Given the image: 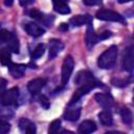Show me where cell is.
<instances>
[{
	"label": "cell",
	"mask_w": 134,
	"mask_h": 134,
	"mask_svg": "<svg viewBox=\"0 0 134 134\" xmlns=\"http://www.w3.org/2000/svg\"><path fill=\"white\" fill-rule=\"evenodd\" d=\"M117 46L112 45L108 49H106L98 58L97 65L102 69H110L114 66L117 59Z\"/></svg>",
	"instance_id": "cell-1"
},
{
	"label": "cell",
	"mask_w": 134,
	"mask_h": 134,
	"mask_svg": "<svg viewBox=\"0 0 134 134\" xmlns=\"http://www.w3.org/2000/svg\"><path fill=\"white\" fill-rule=\"evenodd\" d=\"M74 83L76 85L80 86H86V87H89L90 89H93L95 87H100L102 86V83H99L91 72L87 71V70H82L80 71L75 79H74Z\"/></svg>",
	"instance_id": "cell-2"
},
{
	"label": "cell",
	"mask_w": 134,
	"mask_h": 134,
	"mask_svg": "<svg viewBox=\"0 0 134 134\" xmlns=\"http://www.w3.org/2000/svg\"><path fill=\"white\" fill-rule=\"evenodd\" d=\"M0 42L6 44L7 48L14 53H18L20 50V44L18 38L15 36V34L8 31L7 29L0 30Z\"/></svg>",
	"instance_id": "cell-3"
},
{
	"label": "cell",
	"mask_w": 134,
	"mask_h": 134,
	"mask_svg": "<svg viewBox=\"0 0 134 134\" xmlns=\"http://www.w3.org/2000/svg\"><path fill=\"white\" fill-rule=\"evenodd\" d=\"M96 18L103 21H112V22H119V23H125L124 17L111 9H98L96 12Z\"/></svg>",
	"instance_id": "cell-4"
},
{
	"label": "cell",
	"mask_w": 134,
	"mask_h": 134,
	"mask_svg": "<svg viewBox=\"0 0 134 134\" xmlns=\"http://www.w3.org/2000/svg\"><path fill=\"white\" fill-rule=\"evenodd\" d=\"M18 98H19V89H18V87H13L5 91V93L3 94V96L0 99V103L6 107L15 106V105H17Z\"/></svg>",
	"instance_id": "cell-5"
},
{
	"label": "cell",
	"mask_w": 134,
	"mask_h": 134,
	"mask_svg": "<svg viewBox=\"0 0 134 134\" xmlns=\"http://www.w3.org/2000/svg\"><path fill=\"white\" fill-rule=\"evenodd\" d=\"M73 67H74V61L72 59L71 55H67L63 62L62 65V85H66L70 79V75L73 71Z\"/></svg>",
	"instance_id": "cell-6"
},
{
	"label": "cell",
	"mask_w": 134,
	"mask_h": 134,
	"mask_svg": "<svg viewBox=\"0 0 134 134\" xmlns=\"http://www.w3.org/2000/svg\"><path fill=\"white\" fill-rule=\"evenodd\" d=\"M29 16L34 19V20H37L38 22L46 25V26H51V24L53 23L54 21V18L53 16H49V15H46L38 9H31L29 12Z\"/></svg>",
	"instance_id": "cell-7"
},
{
	"label": "cell",
	"mask_w": 134,
	"mask_h": 134,
	"mask_svg": "<svg viewBox=\"0 0 134 134\" xmlns=\"http://www.w3.org/2000/svg\"><path fill=\"white\" fill-rule=\"evenodd\" d=\"M94 99L104 109H110L114 105V99L109 93H96L94 95Z\"/></svg>",
	"instance_id": "cell-8"
},
{
	"label": "cell",
	"mask_w": 134,
	"mask_h": 134,
	"mask_svg": "<svg viewBox=\"0 0 134 134\" xmlns=\"http://www.w3.org/2000/svg\"><path fill=\"white\" fill-rule=\"evenodd\" d=\"M122 66L124 69L127 70L128 72L133 71V66H134V54H133V48L127 47L125 52H124V59H122Z\"/></svg>",
	"instance_id": "cell-9"
},
{
	"label": "cell",
	"mask_w": 134,
	"mask_h": 134,
	"mask_svg": "<svg viewBox=\"0 0 134 134\" xmlns=\"http://www.w3.org/2000/svg\"><path fill=\"white\" fill-rule=\"evenodd\" d=\"M46 79H42V77H38V79H35V80H31L28 84H27V89L28 91L30 92V94L32 95H36L38 94L41 89L46 85Z\"/></svg>",
	"instance_id": "cell-10"
},
{
	"label": "cell",
	"mask_w": 134,
	"mask_h": 134,
	"mask_svg": "<svg viewBox=\"0 0 134 134\" xmlns=\"http://www.w3.org/2000/svg\"><path fill=\"white\" fill-rule=\"evenodd\" d=\"M24 29L31 37H40V36L44 35V32H45L44 28H42L40 25H38L37 23H34V22L26 23L24 25Z\"/></svg>",
	"instance_id": "cell-11"
},
{
	"label": "cell",
	"mask_w": 134,
	"mask_h": 134,
	"mask_svg": "<svg viewBox=\"0 0 134 134\" xmlns=\"http://www.w3.org/2000/svg\"><path fill=\"white\" fill-rule=\"evenodd\" d=\"M69 23L72 26H82L84 24L88 25L92 23V17L90 15H79V16L72 17L69 20Z\"/></svg>",
	"instance_id": "cell-12"
},
{
	"label": "cell",
	"mask_w": 134,
	"mask_h": 134,
	"mask_svg": "<svg viewBox=\"0 0 134 134\" xmlns=\"http://www.w3.org/2000/svg\"><path fill=\"white\" fill-rule=\"evenodd\" d=\"M95 130H96V125L94 124V121L87 119V120H84L79 126L77 134H92Z\"/></svg>",
	"instance_id": "cell-13"
},
{
	"label": "cell",
	"mask_w": 134,
	"mask_h": 134,
	"mask_svg": "<svg viewBox=\"0 0 134 134\" xmlns=\"http://www.w3.org/2000/svg\"><path fill=\"white\" fill-rule=\"evenodd\" d=\"M19 127H20L23 134H36V132H37L36 125L26 118H22L20 120Z\"/></svg>",
	"instance_id": "cell-14"
},
{
	"label": "cell",
	"mask_w": 134,
	"mask_h": 134,
	"mask_svg": "<svg viewBox=\"0 0 134 134\" xmlns=\"http://www.w3.org/2000/svg\"><path fill=\"white\" fill-rule=\"evenodd\" d=\"M25 69H26V66L24 64H16V63H10L8 65V70H9V73L16 77V79H19V77H22L24 72H25Z\"/></svg>",
	"instance_id": "cell-15"
},
{
	"label": "cell",
	"mask_w": 134,
	"mask_h": 134,
	"mask_svg": "<svg viewBox=\"0 0 134 134\" xmlns=\"http://www.w3.org/2000/svg\"><path fill=\"white\" fill-rule=\"evenodd\" d=\"M63 48H64V45H63V43H62L61 41L55 40V39L49 41V54H48L49 59L51 60V59L55 58L57 54H58Z\"/></svg>",
	"instance_id": "cell-16"
},
{
	"label": "cell",
	"mask_w": 134,
	"mask_h": 134,
	"mask_svg": "<svg viewBox=\"0 0 134 134\" xmlns=\"http://www.w3.org/2000/svg\"><path fill=\"white\" fill-rule=\"evenodd\" d=\"M86 45L88 48H92L94 46V44L97 42V38H96V35L94 32V29H93V26H92V23L91 24H88L87 25V30H86Z\"/></svg>",
	"instance_id": "cell-17"
},
{
	"label": "cell",
	"mask_w": 134,
	"mask_h": 134,
	"mask_svg": "<svg viewBox=\"0 0 134 134\" xmlns=\"http://www.w3.org/2000/svg\"><path fill=\"white\" fill-rule=\"evenodd\" d=\"M90 90H91V89H90L89 87H86V86H80V87H79V89H77V90L73 93V95L71 96V98H70V102H69L68 106H72L73 104H75L80 98H82V96H83V95L87 94Z\"/></svg>",
	"instance_id": "cell-18"
},
{
	"label": "cell",
	"mask_w": 134,
	"mask_h": 134,
	"mask_svg": "<svg viewBox=\"0 0 134 134\" xmlns=\"http://www.w3.org/2000/svg\"><path fill=\"white\" fill-rule=\"evenodd\" d=\"M81 115V108L77 107V108H69L65 111L64 113V118L69 120V121H75L79 119Z\"/></svg>",
	"instance_id": "cell-19"
},
{
	"label": "cell",
	"mask_w": 134,
	"mask_h": 134,
	"mask_svg": "<svg viewBox=\"0 0 134 134\" xmlns=\"http://www.w3.org/2000/svg\"><path fill=\"white\" fill-rule=\"evenodd\" d=\"M52 5H53V9L59 14H62V15L70 14V8L68 4L63 1H53Z\"/></svg>",
	"instance_id": "cell-20"
},
{
	"label": "cell",
	"mask_w": 134,
	"mask_h": 134,
	"mask_svg": "<svg viewBox=\"0 0 134 134\" xmlns=\"http://www.w3.org/2000/svg\"><path fill=\"white\" fill-rule=\"evenodd\" d=\"M98 119H99L100 124L104 125V126H106V127H110V126H112V124H113L112 114H111L109 111H107V110L102 111V112L98 114Z\"/></svg>",
	"instance_id": "cell-21"
},
{
	"label": "cell",
	"mask_w": 134,
	"mask_h": 134,
	"mask_svg": "<svg viewBox=\"0 0 134 134\" xmlns=\"http://www.w3.org/2000/svg\"><path fill=\"white\" fill-rule=\"evenodd\" d=\"M0 63L5 66H8L12 63V53L7 47L0 49Z\"/></svg>",
	"instance_id": "cell-22"
},
{
	"label": "cell",
	"mask_w": 134,
	"mask_h": 134,
	"mask_svg": "<svg viewBox=\"0 0 134 134\" xmlns=\"http://www.w3.org/2000/svg\"><path fill=\"white\" fill-rule=\"evenodd\" d=\"M120 117H121L122 121H124L126 125H128V126L132 125L133 115H132V112H131V110H130L129 108H122V109L120 110Z\"/></svg>",
	"instance_id": "cell-23"
},
{
	"label": "cell",
	"mask_w": 134,
	"mask_h": 134,
	"mask_svg": "<svg viewBox=\"0 0 134 134\" xmlns=\"http://www.w3.org/2000/svg\"><path fill=\"white\" fill-rule=\"evenodd\" d=\"M44 51H45V45L44 44H38L36 46V48L34 49L32 53H31V59L32 60H37L39 58H41L43 54H44Z\"/></svg>",
	"instance_id": "cell-24"
},
{
	"label": "cell",
	"mask_w": 134,
	"mask_h": 134,
	"mask_svg": "<svg viewBox=\"0 0 134 134\" xmlns=\"http://www.w3.org/2000/svg\"><path fill=\"white\" fill-rule=\"evenodd\" d=\"M60 127H61V120L60 119L52 120L49 125V128H48V134H58Z\"/></svg>",
	"instance_id": "cell-25"
},
{
	"label": "cell",
	"mask_w": 134,
	"mask_h": 134,
	"mask_svg": "<svg viewBox=\"0 0 134 134\" xmlns=\"http://www.w3.org/2000/svg\"><path fill=\"white\" fill-rule=\"evenodd\" d=\"M9 130H10V125L4 119H0V134H6Z\"/></svg>",
	"instance_id": "cell-26"
},
{
	"label": "cell",
	"mask_w": 134,
	"mask_h": 134,
	"mask_svg": "<svg viewBox=\"0 0 134 134\" xmlns=\"http://www.w3.org/2000/svg\"><path fill=\"white\" fill-rule=\"evenodd\" d=\"M39 99H40V104H41V106H42L44 109H48V108H49L50 104H49V99L47 98L46 95H43V94H42V95L39 97Z\"/></svg>",
	"instance_id": "cell-27"
},
{
	"label": "cell",
	"mask_w": 134,
	"mask_h": 134,
	"mask_svg": "<svg viewBox=\"0 0 134 134\" xmlns=\"http://www.w3.org/2000/svg\"><path fill=\"white\" fill-rule=\"evenodd\" d=\"M6 91V81L4 79H0V99Z\"/></svg>",
	"instance_id": "cell-28"
},
{
	"label": "cell",
	"mask_w": 134,
	"mask_h": 134,
	"mask_svg": "<svg viewBox=\"0 0 134 134\" xmlns=\"http://www.w3.org/2000/svg\"><path fill=\"white\" fill-rule=\"evenodd\" d=\"M109 37H111V32H110V31H105V32H103V34H100V35H98V36H96L97 42H98L99 40H105V39H107V38H109Z\"/></svg>",
	"instance_id": "cell-29"
},
{
	"label": "cell",
	"mask_w": 134,
	"mask_h": 134,
	"mask_svg": "<svg viewBox=\"0 0 134 134\" xmlns=\"http://www.w3.org/2000/svg\"><path fill=\"white\" fill-rule=\"evenodd\" d=\"M84 2V4H86V5H97V4H102V2L100 1H88V0H85V1H83Z\"/></svg>",
	"instance_id": "cell-30"
},
{
	"label": "cell",
	"mask_w": 134,
	"mask_h": 134,
	"mask_svg": "<svg viewBox=\"0 0 134 134\" xmlns=\"http://www.w3.org/2000/svg\"><path fill=\"white\" fill-rule=\"evenodd\" d=\"M31 3H34V1H32V0H30V1H20V4H21V5H23V6L29 5V4H31Z\"/></svg>",
	"instance_id": "cell-31"
},
{
	"label": "cell",
	"mask_w": 134,
	"mask_h": 134,
	"mask_svg": "<svg viewBox=\"0 0 134 134\" xmlns=\"http://www.w3.org/2000/svg\"><path fill=\"white\" fill-rule=\"evenodd\" d=\"M113 83H115V84H114L115 86H118V85H119V87H120V84H119L120 82H119V81H117V82H113ZM127 85H128V82H127V81H124V82H122V86H127Z\"/></svg>",
	"instance_id": "cell-32"
},
{
	"label": "cell",
	"mask_w": 134,
	"mask_h": 134,
	"mask_svg": "<svg viewBox=\"0 0 134 134\" xmlns=\"http://www.w3.org/2000/svg\"><path fill=\"white\" fill-rule=\"evenodd\" d=\"M105 134H125L122 132H118V131H111V132H107Z\"/></svg>",
	"instance_id": "cell-33"
},
{
	"label": "cell",
	"mask_w": 134,
	"mask_h": 134,
	"mask_svg": "<svg viewBox=\"0 0 134 134\" xmlns=\"http://www.w3.org/2000/svg\"><path fill=\"white\" fill-rule=\"evenodd\" d=\"M60 134H74L73 132H71V131H68V130H63Z\"/></svg>",
	"instance_id": "cell-34"
},
{
	"label": "cell",
	"mask_w": 134,
	"mask_h": 134,
	"mask_svg": "<svg viewBox=\"0 0 134 134\" xmlns=\"http://www.w3.org/2000/svg\"><path fill=\"white\" fill-rule=\"evenodd\" d=\"M4 4H5L6 6H10V5L13 4V1H5V2H4Z\"/></svg>",
	"instance_id": "cell-35"
},
{
	"label": "cell",
	"mask_w": 134,
	"mask_h": 134,
	"mask_svg": "<svg viewBox=\"0 0 134 134\" xmlns=\"http://www.w3.org/2000/svg\"><path fill=\"white\" fill-rule=\"evenodd\" d=\"M61 28L62 29H68V25H66V24H61Z\"/></svg>",
	"instance_id": "cell-36"
}]
</instances>
